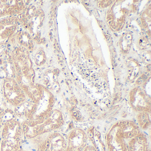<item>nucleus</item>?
Returning <instances> with one entry per match:
<instances>
[{
	"mask_svg": "<svg viewBox=\"0 0 151 151\" xmlns=\"http://www.w3.org/2000/svg\"><path fill=\"white\" fill-rule=\"evenodd\" d=\"M140 129L133 121H119L109 129L106 138L107 151H129V139L140 132Z\"/></svg>",
	"mask_w": 151,
	"mask_h": 151,
	"instance_id": "obj_1",
	"label": "nucleus"
},
{
	"mask_svg": "<svg viewBox=\"0 0 151 151\" xmlns=\"http://www.w3.org/2000/svg\"><path fill=\"white\" fill-rule=\"evenodd\" d=\"M24 135L22 126L18 122L10 120L4 125L0 141L1 151H19Z\"/></svg>",
	"mask_w": 151,
	"mask_h": 151,
	"instance_id": "obj_2",
	"label": "nucleus"
},
{
	"mask_svg": "<svg viewBox=\"0 0 151 151\" xmlns=\"http://www.w3.org/2000/svg\"><path fill=\"white\" fill-rule=\"evenodd\" d=\"M68 146L66 151H82L88 143L87 133L79 128H75L67 136Z\"/></svg>",
	"mask_w": 151,
	"mask_h": 151,
	"instance_id": "obj_3",
	"label": "nucleus"
},
{
	"mask_svg": "<svg viewBox=\"0 0 151 151\" xmlns=\"http://www.w3.org/2000/svg\"><path fill=\"white\" fill-rule=\"evenodd\" d=\"M47 139V151H66L67 136L59 132L54 131L48 133Z\"/></svg>",
	"mask_w": 151,
	"mask_h": 151,
	"instance_id": "obj_4",
	"label": "nucleus"
},
{
	"mask_svg": "<svg viewBox=\"0 0 151 151\" xmlns=\"http://www.w3.org/2000/svg\"><path fill=\"white\" fill-rule=\"evenodd\" d=\"M129 151H149V143L146 135L141 131L128 143Z\"/></svg>",
	"mask_w": 151,
	"mask_h": 151,
	"instance_id": "obj_5",
	"label": "nucleus"
},
{
	"mask_svg": "<svg viewBox=\"0 0 151 151\" xmlns=\"http://www.w3.org/2000/svg\"><path fill=\"white\" fill-rule=\"evenodd\" d=\"M88 139L94 146L97 151H106V147L101 139L100 133L94 128H91L86 132Z\"/></svg>",
	"mask_w": 151,
	"mask_h": 151,
	"instance_id": "obj_6",
	"label": "nucleus"
},
{
	"mask_svg": "<svg viewBox=\"0 0 151 151\" xmlns=\"http://www.w3.org/2000/svg\"><path fill=\"white\" fill-rule=\"evenodd\" d=\"M137 120L139 128L147 129L151 124L150 112H142L139 113Z\"/></svg>",
	"mask_w": 151,
	"mask_h": 151,
	"instance_id": "obj_7",
	"label": "nucleus"
},
{
	"mask_svg": "<svg viewBox=\"0 0 151 151\" xmlns=\"http://www.w3.org/2000/svg\"><path fill=\"white\" fill-rule=\"evenodd\" d=\"M82 151H97V150L91 143L90 144H88L87 143Z\"/></svg>",
	"mask_w": 151,
	"mask_h": 151,
	"instance_id": "obj_8",
	"label": "nucleus"
},
{
	"mask_svg": "<svg viewBox=\"0 0 151 151\" xmlns=\"http://www.w3.org/2000/svg\"><path fill=\"white\" fill-rule=\"evenodd\" d=\"M6 24H10L11 23V22L10 21H9V20L7 19L6 20Z\"/></svg>",
	"mask_w": 151,
	"mask_h": 151,
	"instance_id": "obj_9",
	"label": "nucleus"
},
{
	"mask_svg": "<svg viewBox=\"0 0 151 151\" xmlns=\"http://www.w3.org/2000/svg\"><path fill=\"white\" fill-rule=\"evenodd\" d=\"M1 23L2 24H5L6 23V22H5V21H4V20H3V21H2L1 22Z\"/></svg>",
	"mask_w": 151,
	"mask_h": 151,
	"instance_id": "obj_10",
	"label": "nucleus"
},
{
	"mask_svg": "<svg viewBox=\"0 0 151 151\" xmlns=\"http://www.w3.org/2000/svg\"><path fill=\"white\" fill-rule=\"evenodd\" d=\"M43 43H44V44H45L46 40H45V38H44L43 39Z\"/></svg>",
	"mask_w": 151,
	"mask_h": 151,
	"instance_id": "obj_11",
	"label": "nucleus"
},
{
	"mask_svg": "<svg viewBox=\"0 0 151 151\" xmlns=\"http://www.w3.org/2000/svg\"><path fill=\"white\" fill-rule=\"evenodd\" d=\"M34 39H36L38 40L39 39H40V37H39V36H37L36 37H35V38Z\"/></svg>",
	"mask_w": 151,
	"mask_h": 151,
	"instance_id": "obj_12",
	"label": "nucleus"
},
{
	"mask_svg": "<svg viewBox=\"0 0 151 151\" xmlns=\"http://www.w3.org/2000/svg\"><path fill=\"white\" fill-rule=\"evenodd\" d=\"M147 23H146L143 24V26H144V27H146V26H147Z\"/></svg>",
	"mask_w": 151,
	"mask_h": 151,
	"instance_id": "obj_13",
	"label": "nucleus"
},
{
	"mask_svg": "<svg viewBox=\"0 0 151 151\" xmlns=\"http://www.w3.org/2000/svg\"><path fill=\"white\" fill-rule=\"evenodd\" d=\"M37 41L38 43H40L41 42V39L40 38L39 39L37 40Z\"/></svg>",
	"mask_w": 151,
	"mask_h": 151,
	"instance_id": "obj_14",
	"label": "nucleus"
},
{
	"mask_svg": "<svg viewBox=\"0 0 151 151\" xmlns=\"http://www.w3.org/2000/svg\"><path fill=\"white\" fill-rule=\"evenodd\" d=\"M15 28H13V29H11V31H15Z\"/></svg>",
	"mask_w": 151,
	"mask_h": 151,
	"instance_id": "obj_15",
	"label": "nucleus"
},
{
	"mask_svg": "<svg viewBox=\"0 0 151 151\" xmlns=\"http://www.w3.org/2000/svg\"><path fill=\"white\" fill-rule=\"evenodd\" d=\"M22 20H23V21H26V19H25V17H23V18H22Z\"/></svg>",
	"mask_w": 151,
	"mask_h": 151,
	"instance_id": "obj_16",
	"label": "nucleus"
},
{
	"mask_svg": "<svg viewBox=\"0 0 151 151\" xmlns=\"http://www.w3.org/2000/svg\"><path fill=\"white\" fill-rule=\"evenodd\" d=\"M137 23H138L139 24H140V23H141V22H140V20H138Z\"/></svg>",
	"mask_w": 151,
	"mask_h": 151,
	"instance_id": "obj_17",
	"label": "nucleus"
},
{
	"mask_svg": "<svg viewBox=\"0 0 151 151\" xmlns=\"http://www.w3.org/2000/svg\"><path fill=\"white\" fill-rule=\"evenodd\" d=\"M39 16L38 14H37V13H36V14H35V17H38Z\"/></svg>",
	"mask_w": 151,
	"mask_h": 151,
	"instance_id": "obj_18",
	"label": "nucleus"
},
{
	"mask_svg": "<svg viewBox=\"0 0 151 151\" xmlns=\"http://www.w3.org/2000/svg\"><path fill=\"white\" fill-rule=\"evenodd\" d=\"M112 61H114L115 60V58H114V57H112Z\"/></svg>",
	"mask_w": 151,
	"mask_h": 151,
	"instance_id": "obj_19",
	"label": "nucleus"
},
{
	"mask_svg": "<svg viewBox=\"0 0 151 151\" xmlns=\"http://www.w3.org/2000/svg\"><path fill=\"white\" fill-rule=\"evenodd\" d=\"M28 48H29V50H31V49L32 48V47L31 46H30L29 47H28Z\"/></svg>",
	"mask_w": 151,
	"mask_h": 151,
	"instance_id": "obj_20",
	"label": "nucleus"
},
{
	"mask_svg": "<svg viewBox=\"0 0 151 151\" xmlns=\"http://www.w3.org/2000/svg\"><path fill=\"white\" fill-rule=\"evenodd\" d=\"M105 37H106V39H108V38L109 37V36H107V35H105Z\"/></svg>",
	"mask_w": 151,
	"mask_h": 151,
	"instance_id": "obj_21",
	"label": "nucleus"
},
{
	"mask_svg": "<svg viewBox=\"0 0 151 151\" xmlns=\"http://www.w3.org/2000/svg\"><path fill=\"white\" fill-rule=\"evenodd\" d=\"M42 53H43V52H39V54L40 55H42Z\"/></svg>",
	"mask_w": 151,
	"mask_h": 151,
	"instance_id": "obj_22",
	"label": "nucleus"
},
{
	"mask_svg": "<svg viewBox=\"0 0 151 151\" xmlns=\"http://www.w3.org/2000/svg\"><path fill=\"white\" fill-rule=\"evenodd\" d=\"M29 42L30 43H31V44H32V43H33V41H32V40H30V41H29Z\"/></svg>",
	"mask_w": 151,
	"mask_h": 151,
	"instance_id": "obj_23",
	"label": "nucleus"
},
{
	"mask_svg": "<svg viewBox=\"0 0 151 151\" xmlns=\"http://www.w3.org/2000/svg\"><path fill=\"white\" fill-rule=\"evenodd\" d=\"M31 26V23H29V24H28V26H29V27H30Z\"/></svg>",
	"mask_w": 151,
	"mask_h": 151,
	"instance_id": "obj_24",
	"label": "nucleus"
},
{
	"mask_svg": "<svg viewBox=\"0 0 151 151\" xmlns=\"http://www.w3.org/2000/svg\"><path fill=\"white\" fill-rule=\"evenodd\" d=\"M22 57L23 58H25V57H26V56H25V55H23Z\"/></svg>",
	"mask_w": 151,
	"mask_h": 151,
	"instance_id": "obj_25",
	"label": "nucleus"
},
{
	"mask_svg": "<svg viewBox=\"0 0 151 151\" xmlns=\"http://www.w3.org/2000/svg\"><path fill=\"white\" fill-rule=\"evenodd\" d=\"M57 48H58V49H59V50H60V46H57Z\"/></svg>",
	"mask_w": 151,
	"mask_h": 151,
	"instance_id": "obj_26",
	"label": "nucleus"
},
{
	"mask_svg": "<svg viewBox=\"0 0 151 151\" xmlns=\"http://www.w3.org/2000/svg\"><path fill=\"white\" fill-rule=\"evenodd\" d=\"M26 49H25V48H24V49H23V50L22 52H25V51H26Z\"/></svg>",
	"mask_w": 151,
	"mask_h": 151,
	"instance_id": "obj_27",
	"label": "nucleus"
},
{
	"mask_svg": "<svg viewBox=\"0 0 151 151\" xmlns=\"http://www.w3.org/2000/svg\"><path fill=\"white\" fill-rule=\"evenodd\" d=\"M27 23H28V22H27V21H25V22H24V24H27Z\"/></svg>",
	"mask_w": 151,
	"mask_h": 151,
	"instance_id": "obj_28",
	"label": "nucleus"
},
{
	"mask_svg": "<svg viewBox=\"0 0 151 151\" xmlns=\"http://www.w3.org/2000/svg\"><path fill=\"white\" fill-rule=\"evenodd\" d=\"M52 32H50V33H49V35H50V36H51V37H52Z\"/></svg>",
	"mask_w": 151,
	"mask_h": 151,
	"instance_id": "obj_29",
	"label": "nucleus"
},
{
	"mask_svg": "<svg viewBox=\"0 0 151 151\" xmlns=\"http://www.w3.org/2000/svg\"><path fill=\"white\" fill-rule=\"evenodd\" d=\"M50 39H51V40H53V37H50Z\"/></svg>",
	"mask_w": 151,
	"mask_h": 151,
	"instance_id": "obj_30",
	"label": "nucleus"
},
{
	"mask_svg": "<svg viewBox=\"0 0 151 151\" xmlns=\"http://www.w3.org/2000/svg\"><path fill=\"white\" fill-rule=\"evenodd\" d=\"M41 17H44V14H41Z\"/></svg>",
	"mask_w": 151,
	"mask_h": 151,
	"instance_id": "obj_31",
	"label": "nucleus"
},
{
	"mask_svg": "<svg viewBox=\"0 0 151 151\" xmlns=\"http://www.w3.org/2000/svg\"><path fill=\"white\" fill-rule=\"evenodd\" d=\"M1 47H2V48H4V47H5V46H4V45H2V46H1Z\"/></svg>",
	"mask_w": 151,
	"mask_h": 151,
	"instance_id": "obj_32",
	"label": "nucleus"
},
{
	"mask_svg": "<svg viewBox=\"0 0 151 151\" xmlns=\"http://www.w3.org/2000/svg\"><path fill=\"white\" fill-rule=\"evenodd\" d=\"M4 64H6L7 62L6 61H5L4 62Z\"/></svg>",
	"mask_w": 151,
	"mask_h": 151,
	"instance_id": "obj_33",
	"label": "nucleus"
},
{
	"mask_svg": "<svg viewBox=\"0 0 151 151\" xmlns=\"http://www.w3.org/2000/svg\"><path fill=\"white\" fill-rule=\"evenodd\" d=\"M20 42H21V44H22L23 43V40H21Z\"/></svg>",
	"mask_w": 151,
	"mask_h": 151,
	"instance_id": "obj_34",
	"label": "nucleus"
},
{
	"mask_svg": "<svg viewBox=\"0 0 151 151\" xmlns=\"http://www.w3.org/2000/svg\"><path fill=\"white\" fill-rule=\"evenodd\" d=\"M31 17L30 16H28V18H29V19L31 18Z\"/></svg>",
	"mask_w": 151,
	"mask_h": 151,
	"instance_id": "obj_35",
	"label": "nucleus"
},
{
	"mask_svg": "<svg viewBox=\"0 0 151 151\" xmlns=\"http://www.w3.org/2000/svg\"><path fill=\"white\" fill-rule=\"evenodd\" d=\"M114 52H116V49H115V48H114Z\"/></svg>",
	"mask_w": 151,
	"mask_h": 151,
	"instance_id": "obj_36",
	"label": "nucleus"
},
{
	"mask_svg": "<svg viewBox=\"0 0 151 151\" xmlns=\"http://www.w3.org/2000/svg\"><path fill=\"white\" fill-rule=\"evenodd\" d=\"M32 31L33 30V28L32 27H31L30 29Z\"/></svg>",
	"mask_w": 151,
	"mask_h": 151,
	"instance_id": "obj_37",
	"label": "nucleus"
},
{
	"mask_svg": "<svg viewBox=\"0 0 151 151\" xmlns=\"http://www.w3.org/2000/svg\"><path fill=\"white\" fill-rule=\"evenodd\" d=\"M21 39H22V38L21 37H19V38H18V39H19V40H21Z\"/></svg>",
	"mask_w": 151,
	"mask_h": 151,
	"instance_id": "obj_38",
	"label": "nucleus"
},
{
	"mask_svg": "<svg viewBox=\"0 0 151 151\" xmlns=\"http://www.w3.org/2000/svg\"><path fill=\"white\" fill-rule=\"evenodd\" d=\"M6 57H5V58H4V60L5 61H6Z\"/></svg>",
	"mask_w": 151,
	"mask_h": 151,
	"instance_id": "obj_39",
	"label": "nucleus"
},
{
	"mask_svg": "<svg viewBox=\"0 0 151 151\" xmlns=\"http://www.w3.org/2000/svg\"><path fill=\"white\" fill-rule=\"evenodd\" d=\"M112 21H110V22H109V24H111V23H112Z\"/></svg>",
	"mask_w": 151,
	"mask_h": 151,
	"instance_id": "obj_40",
	"label": "nucleus"
},
{
	"mask_svg": "<svg viewBox=\"0 0 151 151\" xmlns=\"http://www.w3.org/2000/svg\"><path fill=\"white\" fill-rule=\"evenodd\" d=\"M120 41H121V42H122V41H123V39H121V40H120Z\"/></svg>",
	"mask_w": 151,
	"mask_h": 151,
	"instance_id": "obj_41",
	"label": "nucleus"
},
{
	"mask_svg": "<svg viewBox=\"0 0 151 151\" xmlns=\"http://www.w3.org/2000/svg\"><path fill=\"white\" fill-rule=\"evenodd\" d=\"M56 45H57V46H59V43H56Z\"/></svg>",
	"mask_w": 151,
	"mask_h": 151,
	"instance_id": "obj_42",
	"label": "nucleus"
},
{
	"mask_svg": "<svg viewBox=\"0 0 151 151\" xmlns=\"http://www.w3.org/2000/svg\"><path fill=\"white\" fill-rule=\"evenodd\" d=\"M57 56H58V57H61V56H60V55H57Z\"/></svg>",
	"mask_w": 151,
	"mask_h": 151,
	"instance_id": "obj_43",
	"label": "nucleus"
},
{
	"mask_svg": "<svg viewBox=\"0 0 151 151\" xmlns=\"http://www.w3.org/2000/svg\"><path fill=\"white\" fill-rule=\"evenodd\" d=\"M142 31H145V29H142Z\"/></svg>",
	"mask_w": 151,
	"mask_h": 151,
	"instance_id": "obj_44",
	"label": "nucleus"
},
{
	"mask_svg": "<svg viewBox=\"0 0 151 151\" xmlns=\"http://www.w3.org/2000/svg\"><path fill=\"white\" fill-rule=\"evenodd\" d=\"M123 58L124 59H125V56H124L123 57Z\"/></svg>",
	"mask_w": 151,
	"mask_h": 151,
	"instance_id": "obj_45",
	"label": "nucleus"
},
{
	"mask_svg": "<svg viewBox=\"0 0 151 151\" xmlns=\"http://www.w3.org/2000/svg\"><path fill=\"white\" fill-rule=\"evenodd\" d=\"M120 28H118V29H117V30L119 31L120 30Z\"/></svg>",
	"mask_w": 151,
	"mask_h": 151,
	"instance_id": "obj_46",
	"label": "nucleus"
},
{
	"mask_svg": "<svg viewBox=\"0 0 151 151\" xmlns=\"http://www.w3.org/2000/svg\"><path fill=\"white\" fill-rule=\"evenodd\" d=\"M114 63H116V61L115 60H114Z\"/></svg>",
	"mask_w": 151,
	"mask_h": 151,
	"instance_id": "obj_47",
	"label": "nucleus"
},
{
	"mask_svg": "<svg viewBox=\"0 0 151 151\" xmlns=\"http://www.w3.org/2000/svg\"><path fill=\"white\" fill-rule=\"evenodd\" d=\"M147 32V33H149V32H148V31H147V32Z\"/></svg>",
	"mask_w": 151,
	"mask_h": 151,
	"instance_id": "obj_48",
	"label": "nucleus"
},
{
	"mask_svg": "<svg viewBox=\"0 0 151 151\" xmlns=\"http://www.w3.org/2000/svg\"><path fill=\"white\" fill-rule=\"evenodd\" d=\"M51 22H49V24H51Z\"/></svg>",
	"mask_w": 151,
	"mask_h": 151,
	"instance_id": "obj_49",
	"label": "nucleus"
},
{
	"mask_svg": "<svg viewBox=\"0 0 151 151\" xmlns=\"http://www.w3.org/2000/svg\"><path fill=\"white\" fill-rule=\"evenodd\" d=\"M122 25V23H120V26H121V25Z\"/></svg>",
	"mask_w": 151,
	"mask_h": 151,
	"instance_id": "obj_50",
	"label": "nucleus"
},
{
	"mask_svg": "<svg viewBox=\"0 0 151 151\" xmlns=\"http://www.w3.org/2000/svg\"><path fill=\"white\" fill-rule=\"evenodd\" d=\"M8 49H9V50H10V48H9V47Z\"/></svg>",
	"mask_w": 151,
	"mask_h": 151,
	"instance_id": "obj_51",
	"label": "nucleus"
},
{
	"mask_svg": "<svg viewBox=\"0 0 151 151\" xmlns=\"http://www.w3.org/2000/svg\"><path fill=\"white\" fill-rule=\"evenodd\" d=\"M148 71H150V69H148Z\"/></svg>",
	"mask_w": 151,
	"mask_h": 151,
	"instance_id": "obj_52",
	"label": "nucleus"
},
{
	"mask_svg": "<svg viewBox=\"0 0 151 151\" xmlns=\"http://www.w3.org/2000/svg\"><path fill=\"white\" fill-rule=\"evenodd\" d=\"M54 52L55 53H56V51H54Z\"/></svg>",
	"mask_w": 151,
	"mask_h": 151,
	"instance_id": "obj_53",
	"label": "nucleus"
},
{
	"mask_svg": "<svg viewBox=\"0 0 151 151\" xmlns=\"http://www.w3.org/2000/svg\"><path fill=\"white\" fill-rule=\"evenodd\" d=\"M30 53H32V51H30Z\"/></svg>",
	"mask_w": 151,
	"mask_h": 151,
	"instance_id": "obj_54",
	"label": "nucleus"
},
{
	"mask_svg": "<svg viewBox=\"0 0 151 151\" xmlns=\"http://www.w3.org/2000/svg\"><path fill=\"white\" fill-rule=\"evenodd\" d=\"M137 21H138V18H137Z\"/></svg>",
	"mask_w": 151,
	"mask_h": 151,
	"instance_id": "obj_55",
	"label": "nucleus"
},
{
	"mask_svg": "<svg viewBox=\"0 0 151 151\" xmlns=\"http://www.w3.org/2000/svg\"><path fill=\"white\" fill-rule=\"evenodd\" d=\"M128 26H126V28H128Z\"/></svg>",
	"mask_w": 151,
	"mask_h": 151,
	"instance_id": "obj_56",
	"label": "nucleus"
}]
</instances>
